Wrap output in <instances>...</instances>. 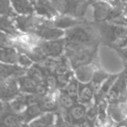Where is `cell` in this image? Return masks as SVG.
I'll return each mask as SVG.
<instances>
[{
  "label": "cell",
  "instance_id": "40",
  "mask_svg": "<svg viewBox=\"0 0 127 127\" xmlns=\"http://www.w3.org/2000/svg\"><path fill=\"white\" fill-rule=\"evenodd\" d=\"M101 1H106L109 4H111L112 6H113V0H101Z\"/></svg>",
  "mask_w": 127,
  "mask_h": 127
},
{
  "label": "cell",
  "instance_id": "15",
  "mask_svg": "<svg viewBox=\"0 0 127 127\" xmlns=\"http://www.w3.org/2000/svg\"><path fill=\"white\" fill-rule=\"evenodd\" d=\"M96 69V66L94 63L80 66L74 70L76 77L79 81L83 83H90Z\"/></svg>",
  "mask_w": 127,
  "mask_h": 127
},
{
  "label": "cell",
  "instance_id": "5",
  "mask_svg": "<svg viewBox=\"0 0 127 127\" xmlns=\"http://www.w3.org/2000/svg\"><path fill=\"white\" fill-rule=\"evenodd\" d=\"M63 115L65 121L68 125H85L86 124V112L87 108L83 104L79 102L76 103L69 111H59Z\"/></svg>",
  "mask_w": 127,
  "mask_h": 127
},
{
  "label": "cell",
  "instance_id": "41",
  "mask_svg": "<svg viewBox=\"0 0 127 127\" xmlns=\"http://www.w3.org/2000/svg\"><path fill=\"white\" fill-rule=\"evenodd\" d=\"M77 1L79 3H84V2H87V0H77Z\"/></svg>",
  "mask_w": 127,
  "mask_h": 127
},
{
  "label": "cell",
  "instance_id": "21",
  "mask_svg": "<svg viewBox=\"0 0 127 127\" xmlns=\"http://www.w3.org/2000/svg\"><path fill=\"white\" fill-rule=\"evenodd\" d=\"M18 82L20 90L23 93H34L39 84L37 81L27 74L18 77Z\"/></svg>",
  "mask_w": 127,
  "mask_h": 127
},
{
  "label": "cell",
  "instance_id": "34",
  "mask_svg": "<svg viewBox=\"0 0 127 127\" xmlns=\"http://www.w3.org/2000/svg\"><path fill=\"white\" fill-rule=\"evenodd\" d=\"M18 63L26 68H30L32 65H33V61L31 60V59L28 56L26 55L25 54H23V53H21V52H19V58H18Z\"/></svg>",
  "mask_w": 127,
  "mask_h": 127
},
{
  "label": "cell",
  "instance_id": "6",
  "mask_svg": "<svg viewBox=\"0 0 127 127\" xmlns=\"http://www.w3.org/2000/svg\"><path fill=\"white\" fill-rule=\"evenodd\" d=\"M20 91L17 77H10L1 80L0 95L1 101L9 102L12 100L20 94Z\"/></svg>",
  "mask_w": 127,
  "mask_h": 127
},
{
  "label": "cell",
  "instance_id": "4",
  "mask_svg": "<svg viewBox=\"0 0 127 127\" xmlns=\"http://www.w3.org/2000/svg\"><path fill=\"white\" fill-rule=\"evenodd\" d=\"M106 100L109 103H127V85L126 73H123L118 77L108 93Z\"/></svg>",
  "mask_w": 127,
  "mask_h": 127
},
{
  "label": "cell",
  "instance_id": "16",
  "mask_svg": "<svg viewBox=\"0 0 127 127\" xmlns=\"http://www.w3.org/2000/svg\"><path fill=\"white\" fill-rule=\"evenodd\" d=\"M39 104L44 112H57L60 110L56 93H49L42 97Z\"/></svg>",
  "mask_w": 127,
  "mask_h": 127
},
{
  "label": "cell",
  "instance_id": "7",
  "mask_svg": "<svg viewBox=\"0 0 127 127\" xmlns=\"http://www.w3.org/2000/svg\"><path fill=\"white\" fill-rule=\"evenodd\" d=\"M38 45L47 57L57 58L63 56L65 51V39L42 40Z\"/></svg>",
  "mask_w": 127,
  "mask_h": 127
},
{
  "label": "cell",
  "instance_id": "29",
  "mask_svg": "<svg viewBox=\"0 0 127 127\" xmlns=\"http://www.w3.org/2000/svg\"><path fill=\"white\" fill-rule=\"evenodd\" d=\"M10 0H1V6H0V12L1 16H5L10 18H15L17 16V13L14 10L13 5L11 6Z\"/></svg>",
  "mask_w": 127,
  "mask_h": 127
},
{
  "label": "cell",
  "instance_id": "27",
  "mask_svg": "<svg viewBox=\"0 0 127 127\" xmlns=\"http://www.w3.org/2000/svg\"><path fill=\"white\" fill-rule=\"evenodd\" d=\"M10 110L16 114H22L28 107L24 97V93H20L16 97L8 102Z\"/></svg>",
  "mask_w": 127,
  "mask_h": 127
},
{
  "label": "cell",
  "instance_id": "1",
  "mask_svg": "<svg viewBox=\"0 0 127 127\" xmlns=\"http://www.w3.org/2000/svg\"><path fill=\"white\" fill-rule=\"evenodd\" d=\"M65 39L66 46H80L98 43L100 38L96 25L86 22L67 29Z\"/></svg>",
  "mask_w": 127,
  "mask_h": 127
},
{
  "label": "cell",
  "instance_id": "30",
  "mask_svg": "<svg viewBox=\"0 0 127 127\" xmlns=\"http://www.w3.org/2000/svg\"><path fill=\"white\" fill-rule=\"evenodd\" d=\"M98 118V105L97 103H95L94 104L91 105L87 109L86 112V125L88 126H94L97 121Z\"/></svg>",
  "mask_w": 127,
  "mask_h": 127
},
{
  "label": "cell",
  "instance_id": "14",
  "mask_svg": "<svg viewBox=\"0 0 127 127\" xmlns=\"http://www.w3.org/2000/svg\"><path fill=\"white\" fill-rule=\"evenodd\" d=\"M0 77L1 80L8 78L10 77H19L27 73L28 68L16 64H9L1 63L0 68Z\"/></svg>",
  "mask_w": 127,
  "mask_h": 127
},
{
  "label": "cell",
  "instance_id": "20",
  "mask_svg": "<svg viewBox=\"0 0 127 127\" xmlns=\"http://www.w3.org/2000/svg\"><path fill=\"white\" fill-rule=\"evenodd\" d=\"M11 4L17 13L21 15L33 14L34 7L30 0H10Z\"/></svg>",
  "mask_w": 127,
  "mask_h": 127
},
{
  "label": "cell",
  "instance_id": "2",
  "mask_svg": "<svg viewBox=\"0 0 127 127\" xmlns=\"http://www.w3.org/2000/svg\"><path fill=\"white\" fill-rule=\"evenodd\" d=\"M97 45L98 43L80 46L65 45V54L72 68L75 70L80 66L93 63L96 58Z\"/></svg>",
  "mask_w": 127,
  "mask_h": 127
},
{
  "label": "cell",
  "instance_id": "31",
  "mask_svg": "<svg viewBox=\"0 0 127 127\" xmlns=\"http://www.w3.org/2000/svg\"><path fill=\"white\" fill-rule=\"evenodd\" d=\"M61 90L77 99L79 91V82L73 77L70 82L67 84V86Z\"/></svg>",
  "mask_w": 127,
  "mask_h": 127
},
{
  "label": "cell",
  "instance_id": "33",
  "mask_svg": "<svg viewBox=\"0 0 127 127\" xmlns=\"http://www.w3.org/2000/svg\"><path fill=\"white\" fill-rule=\"evenodd\" d=\"M24 97L28 106L33 104H39L42 99V97L35 93H24Z\"/></svg>",
  "mask_w": 127,
  "mask_h": 127
},
{
  "label": "cell",
  "instance_id": "36",
  "mask_svg": "<svg viewBox=\"0 0 127 127\" xmlns=\"http://www.w3.org/2000/svg\"><path fill=\"white\" fill-rule=\"evenodd\" d=\"M127 3V0H113V7L124 9Z\"/></svg>",
  "mask_w": 127,
  "mask_h": 127
},
{
  "label": "cell",
  "instance_id": "38",
  "mask_svg": "<svg viewBox=\"0 0 127 127\" xmlns=\"http://www.w3.org/2000/svg\"><path fill=\"white\" fill-rule=\"evenodd\" d=\"M118 53L121 55V57L127 61V48H124V47H120V48H115Z\"/></svg>",
  "mask_w": 127,
  "mask_h": 127
},
{
  "label": "cell",
  "instance_id": "25",
  "mask_svg": "<svg viewBox=\"0 0 127 127\" xmlns=\"http://www.w3.org/2000/svg\"><path fill=\"white\" fill-rule=\"evenodd\" d=\"M57 100L60 106L59 111H69L77 103L76 98L70 96L62 90L60 91V93L57 96Z\"/></svg>",
  "mask_w": 127,
  "mask_h": 127
},
{
  "label": "cell",
  "instance_id": "22",
  "mask_svg": "<svg viewBox=\"0 0 127 127\" xmlns=\"http://www.w3.org/2000/svg\"><path fill=\"white\" fill-rule=\"evenodd\" d=\"M43 112H44L42 111L39 104H33L28 106L26 109L20 115L22 116L24 124H26L42 115Z\"/></svg>",
  "mask_w": 127,
  "mask_h": 127
},
{
  "label": "cell",
  "instance_id": "39",
  "mask_svg": "<svg viewBox=\"0 0 127 127\" xmlns=\"http://www.w3.org/2000/svg\"><path fill=\"white\" fill-rule=\"evenodd\" d=\"M118 126H122V127H127V118H126L124 121H122L121 123L118 124Z\"/></svg>",
  "mask_w": 127,
  "mask_h": 127
},
{
  "label": "cell",
  "instance_id": "24",
  "mask_svg": "<svg viewBox=\"0 0 127 127\" xmlns=\"http://www.w3.org/2000/svg\"><path fill=\"white\" fill-rule=\"evenodd\" d=\"M26 74L34 79L38 83H45L47 71L42 65L35 63L28 68Z\"/></svg>",
  "mask_w": 127,
  "mask_h": 127
},
{
  "label": "cell",
  "instance_id": "37",
  "mask_svg": "<svg viewBox=\"0 0 127 127\" xmlns=\"http://www.w3.org/2000/svg\"><path fill=\"white\" fill-rule=\"evenodd\" d=\"M54 4L55 5L56 8L58 10V11L62 14L63 13V0H51Z\"/></svg>",
  "mask_w": 127,
  "mask_h": 127
},
{
  "label": "cell",
  "instance_id": "43",
  "mask_svg": "<svg viewBox=\"0 0 127 127\" xmlns=\"http://www.w3.org/2000/svg\"><path fill=\"white\" fill-rule=\"evenodd\" d=\"M126 80H127V72H126Z\"/></svg>",
  "mask_w": 127,
  "mask_h": 127
},
{
  "label": "cell",
  "instance_id": "26",
  "mask_svg": "<svg viewBox=\"0 0 127 127\" xmlns=\"http://www.w3.org/2000/svg\"><path fill=\"white\" fill-rule=\"evenodd\" d=\"M55 115L54 112H47L31 121L28 125L33 127H52L54 125V122H56Z\"/></svg>",
  "mask_w": 127,
  "mask_h": 127
},
{
  "label": "cell",
  "instance_id": "8",
  "mask_svg": "<svg viewBox=\"0 0 127 127\" xmlns=\"http://www.w3.org/2000/svg\"><path fill=\"white\" fill-rule=\"evenodd\" d=\"M0 122L4 127H21L25 125L20 114L12 112L9 107L8 102L1 101Z\"/></svg>",
  "mask_w": 127,
  "mask_h": 127
},
{
  "label": "cell",
  "instance_id": "18",
  "mask_svg": "<svg viewBox=\"0 0 127 127\" xmlns=\"http://www.w3.org/2000/svg\"><path fill=\"white\" fill-rule=\"evenodd\" d=\"M13 18L5 16H1L0 19V26L1 31L13 36L14 37L19 36L22 33L19 31V30L17 28L16 24L13 23V21L12 19Z\"/></svg>",
  "mask_w": 127,
  "mask_h": 127
},
{
  "label": "cell",
  "instance_id": "3",
  "mask_svg": "<svg viewBox=\"0 0 127 127\" xmlns=\"http://www.w3.org/2000/svg\"><path fill=\"white\" fill-rule=\"evenodd\" d=\"M47 19L33 14H29L17 16L14 18V22L20 31L25 33H35L36 31L45 23Z\"/></svg>",
  "mask_w": 127,
  "mask_h": 127
},
{
  "label": "cell",
  "instance_id": "17",
  "mask_svg": "<svg viewBox=\"0 0 127 127\" xmlns=\"http://www.w3.org/2000/svg\"><path fill=\"white\" fill-rule=\"evenodd\" d=\"M95 95V92L89 83H79V91L77 99L78 101L83 104H89L92 102L94 96Z\"/></svg>",
  "mask_w": 127,
  "mask_h": 127
},
{
  "label": "cell",
  "instance_id": "10",
  "mask_svg": "<svg viewBox=\"0 0 127 127\" xmlns=\"http://www.w3.org/2000/svg\"><path fill=\"white\" fill-rule=\"evenodd\" d=\"M33 7L37 15L48 19H53L59 16V11L51 0H36Z\"/></svg>",
  "mask_w": 127,
  "mask_h": 127
},
{
  "label": "cell",
  "instance_id": "12",
  "mask_svg": "<svg viewBox=\"0 0 127 127\" xmlns=\"http://www.w3.org/2000/svg\"><path fill=\"white\" fill-rule=\"evenodd\" d=\"M107 112L111 121L118 124L127 118V102L109 103Z\"/></svg>",
  "mask_w": 127,
  "mask_h": 127
},
{
  "label": "cell",
  "instance_id": "19",
  "mask_svg": "<svg viewBox=\"0 0 127 127\" xmlns=\"http://www.w3.org/2000/svg\"><path fill=\"white\" fill-rule=\"evenodd\" d=\"M119 75H111L109 76L107 80L101 86L100 89L95 94V103H98L100 100L106 99L107 95L109 92L110 89H112V86L114 85L115 82L118 78Z\"/></svg>",
  "mask_w": 127,
  "mask_h": 127
},
{
  "label": "cell",
  "instance_id": "9",
  "mask_svg": "<svg viewBox=\"0 0 127 127\" xmlns=\"http://www.w3.org/2000/svg\"><path fill=\"white\" fill-rule=\"evenodd\" d=\"M35 34L42 40H54L63 37L65 34V32H64L61 28L53 26L51 20L47 19L45 23H44L36 31Z\"/></svg>",
  "mask_w": 127,
  "mask_h": 127
},
{
  "label": "cell",
  "instance_id": "11",
  "mask_svg": "<svg viewBox=\"0 0 127 127\" xmlns=\"http://www.w3.org/2000/svg\"><path fill=\"white\" fill-rule=\"evenodd\" d=\"M51 24L53 26L58 28H65L68 29L70 28L81 25L87 22L86 19L83 18L75 17L71 15L67 14H61L59 15L57 17L51 19Z\"/></svg>",
  "mask_w": 127,
  "mask_h": 127
},
{
  "label": "cell",
  "instance_id": "35",
  "mask_svg": "<svg viewBox=\"0 0 127 127\" xmlns=\"http://www.w3.org/2000/svg\"><path fill=\"white\" fill-rule=\"evenodd\" d=\"M34 93L36 94L40 97H43L46 96L48 94H49L50 92H49L48 87L47 86L45 83H39Z\"/></svg>",
  "mask_w": 127,
  "mask_h": 127
},
{
  "label": "cell",
  "instance_id": "32",
  "mask_svg": "<svg viewBox=\"0 0 127 127\" xmlns=\"http://www.w3.org/2000/svg\"><path fill=\"white\" fill-rule=\"evenodd\" d=\"M56 77H57V84H58V88L60 90L63 89L64 87H65L67 86V84L70 82V80L72 79L73 76V72L69 70L68 71L63 72V73H60V74H55Z\"/></svg>",
  "mask_w": 127,
  "mask_h": 127
},
{
  "label": "cell",
  "instance_id": "23",
  "mask_svg": "<svg viewBox=\"0 0 127 127\" xmlns=\"http://www.w3.org/2000/svg\"><path fill=\"white\" fill-rule=\"evenodd\" d=\"M19 51L13 47L1 46V61L4 63H18Z\"/></svg>",
  "mask_w": 127,
  "mask_h": 127
},
{
  "label": "cell",
  "instance_id": "42",
  "mask_svg": "<svg viewBox=\"0 0 127 127\" xmlns=\"http://www.w3.org/2000/svg\"><path fill=\"white\" fill-rule=\"evenodd\" d=\"M30 1H31L32 3H33H33L35 2V1H36V0H30Z\"/></svg>",
  "mask_w": 127,
  "mask_h": 127
},
{
  "label": "cell",
  "instance_id": "28",
  "mask_svg": "<svg viewBox=\"0 0 127 127\" xmlns=\"http://www.w3.org/2000/svg\"><path fill=\"white\" fill-rule=\"evenodd\" d=\"M108 77H109V75L105 71H103L100 69L95 70L93 77L90 82V84L93 87V89L95 92V94L101 87V84L103 83V81L106 79H107Z\"/></svg>",
  "mask_w": 127,
  "mask_h": 127
},
{
  "label": "cell",
  "instance_id": "13",
  "mask_svg": "<svg viewBox=\"0 0 127 127\" xmlns=\"http://www.w3.org/2000/svg\"><path fill=\"white\" fill-rule=\"evenodd\" d=\"M94 7V18L95 22H101L107 21L113 7L111 4L101 1L97 0L92 4Z\"/></svg>",
  "mask_w": 127,
  "mask_h": 127
}]
</instances>
